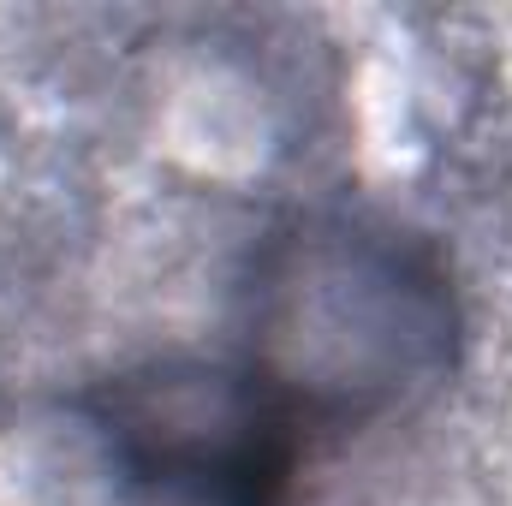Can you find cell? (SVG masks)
Returning <instances> with one entry per match:
<instances>
[{"label":"cell","instance_id":"6da1fadb","mask_svg":"<svg viewBox=\"0 0 512 506\" xmlns=\"http://www.w3.org/2000/svg\"><path fill=\"white\" fill-rule=\"evenodd\" d=\"M352 328H370V340L435 381L453 346L447 274L387 227H298L268 251L262 346L251 370L292 417H370L382 411V393Z\"/></svg>","mask_w":512,"mask_h":506},{"label":"cell","instance_id":"7a4b0ae2","mask_svg":"<svg viewBox=\"0 0 512 506\" xmlns=\"http://www.w3.org/2000/svg\"><path fill=\"white\" fill-rule=\"evenodd\" d=\"M120 489L167 506H286L298 417L256 370L149 364L84 399Z\"/></svg>","mask_w":512,"mask_h":506}]
</instances>
